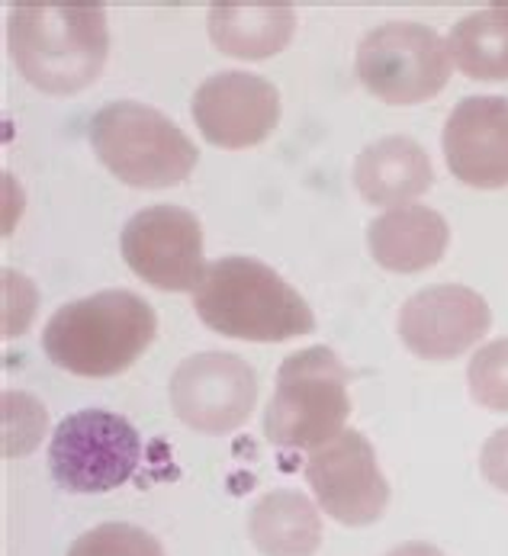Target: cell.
Wrapping results in <instances>:
<instances>
[{
	"mask_svg": "<svg viewBox=\"0 0 508 556\" xmlns=\"http://www.w3.org/2000/svg\"><path fill=\"white\" fill-rule=\"evenodd\" d=\"M10 55L46 93H78L100 78L110 33L100 0H20L7 23Z\"/></svg>",
	"mask_w": 508,
	"mask_h": 556,
	"instance_id": "cell-1",
	"label": "cell"
},
{
	"mask_svg": "<svg viewBox=\"0 0 508 556\" xmlns=\"http://www.w3.org/2000/svg\"><path fill=\"white\" fill-rule=\"evenodd\" d=\"M158 316L132 290H100L49 318L42 348L52 364L75 377H116L155 341Z\"/></svg>",
	"mask_w": 508,
	"mask_h": 556,
	"instance_id": "cell-2",
	"label": "cell"
},
{
	"mask_svg": "<svg viewBox=\"0 0 508 556\" xmlns=\"http://www.w3.org/2000/svg\"><path fill=\"white\" fill-rule=\"evenodd\" d=\"M193 309L213 331L242 341H287L316 328L309 303L274 267L239 254L206 264Z\"/></svg>",
	"mask_w": 508,
	"mask_h": 556,
	"instance_id": "cell-3",
	"label": "cell"
},
{
	"mask_svg": "<svg viewBox=\"0 0 508 556\" xmlns=\"http://www.w3.org/2000/svg\"><path fill=\"white\" fill-rule=\"evenodd\" d=\"M90 146L113 177L129 187L162 190L190 177L200 152L168 116L139 100H116L93 113Z\"/></svg>",
	"mask_w": 508,
	"mask_h": 556,
	"instance_id": "cell-4",
	"label": "cell"
},
{
	"mask_svg": "<svg viewBox=\"0 0 508 556\" xmlns=\"http://www.w3.org/2000/svg\"><path fill=\"white\" fill-rule=\"evenodd\" d=\"M351 370L332 348L290 354L264 412V434L277 447L316 451L339 438L351 415Z\"/></svg>",
	"mask_w": 508,
	"mask_h": 556,
	"instance_id": "cell-5",
	"label": "cell"
},
{
	"mask_svg": "<svg viewBox=\"0 0 508 556\" xmlns=\"http://www.w3.org/2000/svg\"><path fill=\"white\" fill-rule=\"evenodd\" d=\"M357 78L386 103H424L450 78V49L424 23H383L357 46Z\"/></svg>",
	"mask_w": 508,
	"mask_h": 556,
	"instance_id": "cell-6",
	"label": "cell"
},
{
	"mask_svg": "<svg viewBox=\"0 0 508 556\" xmlns=\"http://www.w3.org/2000/svg\"><path fill=\"white\" fill-rule=\"evenodd\" d=\"M142 441L136 428L106 408H81L68 415L49 447V467L68 492H110L139 470Z\"/></svg>",
	"mask_w": 508,
	"mask_h": 556,
	"instance_id": "cell-7",
	"label": "cell"
},
{
	"mask_svg": "<svg viewBox=\"0 0 508 556\" xmlns=\"http://www.w3.org/2000/svg\"><path fill=\"white\" fill-rule=\"evenodd\" d=\"M119 248L132 274L158 290H196L206 274L200 219L183 206L162 203L136 213L123 229Z\"/></svg>",
	"mask_w": 508,
	"mask_h": 556,
	"instance_id": "cell-8",
	"label": "cell"
},
{
	"mask_svg": "<svg viewBox=\"0 0 508 556\" xmlns=\"http://www.w3.org/2000/svg\"><path fill=\"white\" fill-rule=\"evenodd\" d=\"M257 402V377L236 354H193L170 377V405L183 425L203 434L242 428Z\"/></svg>",
	"mask_w": 508,
	"mask_h": 556,
	"instance_id": "cell-9",
	"label": "cell"
},
{
	"mask_svg": "<svg viewBox=\"0 0 508 556\" xmlns=\"http://www.w3.org/2000/svg\"><path fill=\"white\" fill-rule=\"evenodd\" d=\"M306 482L313 485L326 515L347 528L373 525L390 505V482L377 464L370 441L351 428L309 454Z\"/></svg>",
	"mask_w": 508,
	"mask_h": 556,
	"instance_id": "cell-10",
	"label": "cell"
},
{
	"mask_svg": "<svg viewBox=\"0 0 508 556\" xmlns=\"http://www.w3.org/2000/svg\"><path fill=\"white\" fill-rule=\"evenodd\" d=\"M190 110L206 142L236 152L261 146L274 132L280 119V93L261 75L219 72L196 87Z\"/></svg>",
	"mask_w": 508,
	"mask_h": 556,
	"instance_id": "cell-11",
	"label": "cell"
},
{
	"mask_svg": "<svg viewBox=\"0 0 508 556\" xmlns=\"http://www.w3.org/2000/svg\"><path fill=\"white\" fill-rule=\"evenodd\" d=\"M490 325V303L460 283L424 287L399 309V338L424 361H450L470 351Z\"/></svg>",
	"mask_w": 508,
	"mask_h": 556,
	"instance_id": "cell-12",
	"label": "cell"
},
{
	"mask_svg": "<svg viewBox=\"0 0 508 556\" xmlns=\"http://www.w3.org/2000/svg\"><path fill=\"white\" fill-rule=\"evenodd\" d=\"M444 159L457 180L499 190L508 187V100L467 97L444 123Z\"/></svg>",
	"mask_w": 508,
	"mask_h": 556,
	"instance_id": "cell-13",
	"label": "cell"
},
{
	"mask_svg": "<svg viewBox=\"0 0 508 556\" xmlns=\"http://www.w3.org/2000/svg\"><path fill=\"white\" fill-rule=\"evenodd\" d=\"M206 29L213 46L232 59H270L293 39L296 10L283 0H216Z\"/></svg>",
	"mask_w": 508,
	"mask_h": 556,
	"instance_id": "cell-14",
	"label": "cell"
},
{
	"mask_svg": "<svg viewBox=\"0 0 508 556\" xmlns=\"http://www.w3.org/2000/svg\"><path fill=\"white\" fill-rule=\"evenodd\" d=\"M434 184L431 159L409 136H386L354 161V187L373 206H412Z\"/></svg>",
	"mask_w": 508,
	"mask_h": 556,
	"instance_id": "cell-15",
	"label": "cell"
},
{
	"mask_svg": "<svg viewBox=\"0 0 508 556\" xmlns=\"http://www.w3.org/2000/svg\"><path fill=\"white\" fill-rule=\"evenodd\" d=\"M450 229L437 210L399 206L367 226V248L373 261L393 274H419L437 264L447 251Z\"/></svg>",
	"mask_w": 508,
	"mask_h": 556,
	"instance_id": "cell-16",
	"label": "cell"
},
{
	"mask_svg": "<svg viewBox=\"0 0 508 556\" xmlns=\"http://www.w3.org/2000/svg\"><path fill=\"white\" fill-rule=\"evenodd\" d=\"M249 538L264 556H316L322 544L319 508L296 489H274L254 502Z\"/></svg>",
	"mask_w": 508,
	"mask_h": 556,
	"instance_id": "cell-17",
	"label": "cell"
},
{
	"mask_svg": "<svg viewBox=\"0 0 508 556\" xmlns=\"http://www.w3.org/2000/svg\"><path fill=\"white\" fill-rule=\"evenodd\" d=\"M450 62L473 80H508V10L493 3L490 10L463 16L447 36Z\"/></svg>",
	"mask_w": 508,
	"mask_h": 556,
	"instance_id": "cell-18",
	"label": "cell"
},
{
	"mask_svg": "<svg viewBox=\"0 0 508 556\" xmlns=\"http://www.w3.org/2000/svg\"><path fill=\"white\" fill-rule=\"evenodd\" d=\"M470 393L493 412H508V338L483 344L467 367Z\"/></svg>",
	"mask_w": 508,
	"mask_h": 556,
	"instance_id": "cell-19",
	"label": "cell"
},
{
	"mask_svg": "<svg viewBox=\"0 0 508 556\" xmlns=\"http://www.w3.org/2000/svg\"><path fill=\"white\" fill-rule=\"evenodd\" d=\"M68 556H162V544L136 525H100L81 534Z\"/></svg>",
	"mask_w": 508,
	"mask_h": 556,
	"instance_id": "cell-20",
	"label": "cell"
},
{
	"mask_svg": "<svg viewBox=\"0 0 508 556\" xmlns=\"http://www.w3.org/2000/svg\"><path fill=\"white\" fill-rule=\"evenodd\" d=\"M46 431V408L26 393H3V454L23 457Z\"/></svg>",
	"mask_w": 508,
	"mask_h": 556,
	"instance_id": "cell-21",
	"label": "cell"
},
{
	"mask_svg": "<svg viewBox=\"0 0 508 556\" xmlns=\"http://www.w3.org/2000/svg\"><path fill=\"white\" fill-rule=\"evenodd\" d=\"M36 313V287L16 274V270H3V334H23L29 318Z\"/></svg>",
	"mask_w": 508,
	"mask_h": 556,
	"instance_id": "cell-22",
	"label": "cell"
},
{
	"mask_svg": "<svg viewBox=\"0 0 508 556\" xmlns=\"http://www.w3.org/2000/svg\"><path fill=\"white\" fill-rule=\"evenodd\" d=\"M480 470L496 489L508 492V428H499L496 434L486 438L480 454Z\"/></svg>",
	"mask_w": 508,
	"mask_h": 556,
	"instance_id": "cell-23",
	"label": "cell"
},
{
	"mask_svg": "<svg viewBox=\"0 0 508 556\" xmlns=\"http://www.w3.org/2000/svg\"><path fill=\"white\" fill-rule=\"evenodd\" d=\"M386 556H444L437 547H431V544H403V547H396V551H390Z\"/></svg>",
	"mask_w": 508,
	"mask_h": 556,
	"instance_id": "cell-24",
	"label": "cell"
}]
</instances>
